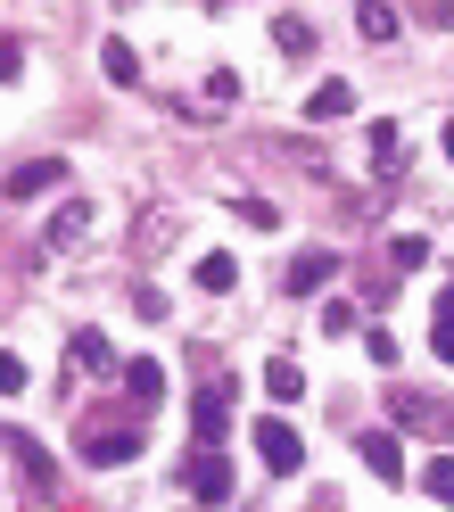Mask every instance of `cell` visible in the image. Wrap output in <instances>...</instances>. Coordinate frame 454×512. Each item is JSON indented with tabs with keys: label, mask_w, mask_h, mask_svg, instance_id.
<instances>
[{
	"label": "cell",
	"mask_w": 454,
	"mask_h": 512,
	"mask_svg": "<svg viewBox=\"0 0 454 512\" xmlns=\"http://www.w3.org/2000/svg\"><path fill=\"white\" fill-rule=\"evenodd\" d=\"M388 422H397V430H421V438H454V397H430V389H388Z\"/></svg>",
	"instance_id": "1"
},
{
	"label": "cell",
	"mask_w": 454,
	"mask_h": 512,
	"mask_svg": "<svg viewBox=\"0 0 454 512\" xmlns=\"http://www.w3.org/2000/svg\"><path fill=\"white\" fill-rule=\"evenodd\" d=\"M141 446H149V430H133V422H100V430H75V455H83V463H100V471L133 463Z\"/></svg>",
	"instance_id": "2"
},
{
	"label": "cell",
	"mask_w": 454,
	"mask_h": 512,
	"mask_svg": "<svg viewBox=\"0 0 454 512\" xmlns=\"http://www.w3.org/2000/svg\"><path fill=\"white\" fill-rule=\"evenodd\" d=\"M182 496L190 504H232V463H223V446H199V455L182 463Z\"/></svg>",
	"instance_id": "3"
},
{
	"label": "cell",
	"mask_w": 454,
	"mask_h": 512,
	"mask_svg": "<svg viewBox=\"0 0 454 512\" xmlns=\"http://www.w3.org/2000/svg\"><path fill=\"white\" fill-rule=\"evenodd\" d=\"M190 422H199V446H215L223 430H232V372L199 380V397H190Z\"/></svg>",
	"instance_id": "4"
},
{
	"label": "cell",
	"mask_w": 454,
	"mask_h": 512,
	"mask_svg": "<svg viewBox=\"0 0 454 512\" xmlns=\"http://www.w3.org/2000/svg\"><path fill=\"white\" fill-rule=\"evenodd\" d=\"M256 455H265V463H273L281 479H298V471H306V438L289 430L281 413H265V422H256Z\"/></svg>",
	"instance_id": "5"
},
{
	"label": "cell",
	"mask_w": 454,
	"mask_h": 512,
	"mask_svg": "<svg viewBox=\"0 0 454 512\" xmlns=\"http://www.w3.org/2000/svg\"><path fill=\"white\" fill-rule=\"evenodd\" d=\"M58 182H67V157H25V166H9L0 190H9V199H42V190H58Z\"/></svg>",
	"instance_id": "6"
},
{
	"label": "cell",
	"mask_w": 454,
	"mask_h": 512,
	"mask_svg": "<svg viewBox=\"0 0 454 512\" xmlns=\"http://www.w3.org/2000/svg\"><path fill=\"white\" fill-rule=\"evenodd\" d=\"M67 364H75V380H108L116 372V347H108V331H75V347H67Z\"/></svg>",
	"instance_id": "7"
},
{
	"label": "cell",
	"mask_w": 454,
	"mask_h": 512,
	"mask_svg": "<svg viewBox=\"0 0 454 512\" xmlns=\"http://www.w3.org/2000/svg\"><path fill=\"white\" fill-rule=\"evenodd\" d=\"M83 240H91V199H67V207L50 215V232H42V248H50V256H67V248H83Z\"/></svg>",
	"instance_id": "8"
},
{
	"label": "cell",
	"mask_w": 454,
	"mask_h": 512,
	"mask_svg": "<svg viewBox=\"0 0 454 512\" xmlns=\"http://www.w3.org/2000/svg\"><path fill=\"white\" fill-rule=\"evenodd\" d=\"M364 463H372V479L405 488V446H397V430H364Z\"/></svg>",
	"instance_id": "9"
},
{
	"label": "cell",
	"mask_w": 454,
	"mask_h": 512,
	"mask_svg": "<svg viewBox=\"0 0 454 512\" xmlns=\"http://www.w3.org/2000/svg\"><path fill=\"white\" fill-rule=\"evenodd\" d=\"M347 108H355V83H339V75H331V83H314V91H306V124H339Z\"/></svg>",
	"instance_id": "10"
},
{
	"label": "cell",
	"mask_w": 454,
	"mask_h": 512,
	"mask_svg": "<svg viewBox=\"0 0 454 512\" xmlns=\"http://www.w3.org/2000/svg\"><path fill=\"white\" fill-rule=\"evenodd\" d=\"M314 42H322V34H314L306 17H273V50L289 58V67H306V58H314Z\"/></svg>",
	"instance_id": "11"
},
{
	"label": "cell",
	"mask_w": 454,
	"mask_h": 512,
	"mask_svg": "<svg viewBox=\"0 0 454 512\" xmlns=\"http://www.w3.org/2000/svg\"><path fill=\"white\" fill-rule=\"evenodd\" d=\"M331 273H339V256H331V248H306L298 265H289V298H306V290H322V281H331Z\"/></svg>",
	"instance_id": "12"
},
{
	"label": "cell",
	"mask_w": 454,
	"mask_h": 512,
	"mask_svg": "<svg viewBox=\"0 0 454 512\" xmlns=\"http://www.w3.org/2000/svg\"><path fill=\"white\" fill-rule=\"evenodd\" d=\"M397 166H405V124H372V174L397 182Z\"/></svg>",
	"instance_id": "13"
},
{
	"label": "cell",
	"mask_w": 454,
	"mask_h": 512,
	"mask_svg": "<svg viewBox=\"0 0 454 512\" xmlns=\"http://www.w3.org/2000/svg\"><path fill=\"white\" fill-rule=\"evenodd\" d=\"M100 75H108V83H141V50L124 42V34H108V42H100Z\"/></svg>",
	"instance_id": "14"
},
{
	"label": "cell",
	"mask_w": 454,
	"mask_h": 512,
	"mask_svg": "<svg viewBox=\"0 0 454 512\" xmlns=\"http://www.w3.org/2000/svg\"><path fill=\"white\" fill-rule=\"evenodd\" d=\"M265 397H273V405H298V397H306V372L289 364V356H273V364H265Z\"/></svg>",
	"instance_id": "15"
},
{
	"label": "cell",
	"mask_w": 454,
	"mask_h": 512,
	"mask_svg": "<svg viewBox=\"0 0 454 512\" xmlns=\"http://www.w3.org/2000/svg\"><path fill=\"white\" fill-rule=\"evenodd\" d=\"M199 290H240V256L207 248V256H199Z\"/></svg>",
	"instance_id": "16"
},
{
	"label": "cell",
	"mask_w": 454,
	"mask_h": 512,
	"mask_svg": "<svg viewBox=\"0 0 454 512\" xmlns=\"http://www.w3.org/2000/svg\"><path fill=\"white\" fill-rule=\"evenodd\" d=\"M124 389H133L141 405H157V397H166V364H157V356H141L133 372H124Z\"/></svg>",
	"instance_id": "17"
},
{
	"label": "cell",
	"mask_w": 454,
	"mask_h": 512,
	"mask_svg": "<svg viewBox=\"0 0 454 512\" xmlns=\"http://www.w3.org/2000/svg\"><path fill=\"white\" fill-rule=\"evenodd\" d=\"M9 463H17L25 479H34V488H50V479H58V471H50V455H42L34 438H9Z\"/></svg>",
	"instance_id": "18"
},
{
	"label": "cell",
	"mask_w": 454,
	"mask_h": 512,
	"mask_svg": "<svg viewBox=\"0 0 454 512\" xmlns=\"http://www.w3.org/2000/svg\"><path fill=\"white\" fill-rule=\"evenodd\" d=\"M355 25H364V42H397V9H388V0H364Z\"/></svg>",
	"instance_id": "19"
},
{
	"label": "cell",
	"mask_w": 454,
	"mask_h": 512,
	"mask_svg": "<svg viewBox=\"0 0 454 512\" xmlns=\"http://www.w3.org/2000/svg\"><path fill=\"white\" fill-rule=\"evenodd\" d=\"M133 248H141V256H166V248H174V215H141Z\"/></svg>",
	"instance_id": "20"
},
{
	"label": "cell",
	"mask_w": 454,
	"mask_h": 512,
	"mask_svg": "<svg viewBox=\"0 0 454 512\" xmlns=\"http://www.w3.org/2000/svg\"><path fill=\"white\" fill-rule=\"evenodd\" d=\"M430 347H438V364H454V290H438V323H430Z\"/></svg>",
	"instance_id": "21"
},
{
	"label": "cell",
	"mask_w": 454,
	"mask_h": 512,
	"mask_svg": "<svg viewBox=\"0 0 454 512\" xmlns=\"http://www.w3.org/2000/svg\"><path fill=\"white\" fill-rule=\"evenodd\" d=\"M421 496H438V504H454V455H438L430 471H421Z\"/></svg>",
	"instance_id": "22"
},
{
	"label": "cell",
	"mask_w": 454,
	"mask_h": 512,
	"mask_svg": "<svg viewBox=\"0 0 454 512\" xmlns=\"http://www.w3.org/2000/svg\"><path fill=\"white\" fill-rule=\"evenodd\" d=\"M207 100H215V116H223V108L240 100V75H232V67H215V75H207Z\"/></svg>",
	"instance_id": "23"
},
{
	"label": "cell",
	"mask_w": 454,
	"mask_h": 512,
	"mask_svg": "<svg viewBox=\"0 0 454 512\" xmlns=\"http://www.w3.org/2000/svg\"><path fill=\"white\" fill-rule=\"evenodd\" d=\"M25 389V356H17V347H0V397H17Z\"/></svg>",
	"instance_id": "24"
},
{
	"label": "cell",
	"mask_w": 454,
	"mask_h": 512,
	"mask_svg": "<svg viewBox=\"0 0 454 512\" xmlns=\"http://www.w3.org/2000/svg\"><path fill=\"white\" fill-rule=\"evenodd\" d=\"M388 256H397V265H430V240L405 232V240H388Z\"/></svg>",
	"instance_id": "25"
},
{
	"label": "cell",
	"mask_w": 454,
	"mask_h": 512,
	"mask_svg": "<svg viewBox=\"0 0 454 512\" xmlns=\"http://www.w3.org/2000/svg\"><path fill=\"white\" fill-rule=\"evenodd\" d=\"M133 314H141V323H166V290H157V281H149V290H133Z\"/></svg>",
	"instance_id": "26"
},
{
	"label": "cell",
	"mask_w": 454,
	"mask_h": 512,
	"mask_svg": "<svg viewBox=\"0 0 454 512\" xmlns=\"http://www.w3.org/2000/svg\"><path fill=\"white\" fill-rule=\"evenodd\" d=\"M322 331L347 339V331H355V306H347V298H331V306H322Z\"/></svg>",
	"instance_id": "27"
},
{
	"label": "cell",
	"mask_w": 454,
	"mask_h": 512,
	"mask_svg": "<svg viewBox=\"0 0 454 512\" xmlns=\"http://www.w3.org/2000/svg\"><path fill=\"white\" fill-rule=\"evenodd\" d=\"M17 67H25V50H17V34H0V83H17Z\"/></svg>",
	"instance_id": "28"
},
{
	"label": "cell",
	"mask_w": 454,
	"mask_h": 512,
	"mask_svg": "<svg viewBox=\"0 0 454 512\" xmlns=\"http://www.w3.org/2000/svg\"><path fill=\"white\" fill-rule=\"evenodd\" d=\"M438 141H446V166H454V116H446V133H438Z\"/></svg>",
	"instance_id": "29"
}]
</instances>
